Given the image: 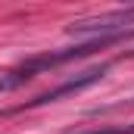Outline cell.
Segmentation results:
<instances>
[{"instance_id": "6da1fadb", "label": "cell", "mask_w": 134, "mask_h": 134, "mask_svg": "<svg viewBox=\"0 0 134 134\" xmlns=\"http://www.w3.org/2000/svg\"><path fill=\"white\" fill-rule=\"evenodd\" d=\"M106 69H109V66H97V69H91V72H84V75H78V78H72V81H66V84H59V87H53V91H47V94L34 97V100H31V106L53 103V100H59V97H66V94H78V91H84L87 84L100 81L103 75H106Z\"/></svg>"}, {"instance_id": "7a4b0ae2", "label": "cell", "mask_w": 134, "mask_h": 134, "mask_svg": "<svg viewBox=\"0 0 134 134\" xmlns=\"http://www.w3.org/2000/svg\"><path fill=\"white\" fill-rule=\"evenodd\" d=\"M84 134H134V125L131 128H97V131H84Z\"/></svg>"}]
</instances>
